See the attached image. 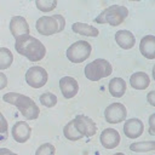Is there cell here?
Segmentation results:
<instances>
[{
    "instance_id": "cell-7",
    "label": "cell",
    "mask_w": 155,
    "mask_h": 155,
    "mask_svg": "<svg viewBox=\"0 0 155 155\" xmlns=\"http://www.w3.org/2000/svg\"><path fill=\"white\" fill-rule=\"evenodd\" d=\"M48 80V74L42 67H30L25 73V81L33 88H40L46 85Z\"/></svg>"
},
{
    "instance_id": "cell-10",
    "label": "cell",
    "mask_w": 155,
    "mask_h": 155,
    "mask_svg": "<svg viewBox=\"0 0 155 155\" xmlns=\"http://www.w3.org/2000/svg\"><path fill=\"white\" fill-rule=\"evenodd\" d=\"M10 31L13 38H19L23 35H28L30 31L29 24L27 19L22 16H13L10 19Z\"/></svg>"
},
{
    "instance_id": "cell-28",
    "label": "cell",
    "mask_w": 155,
    "mask_h": 155,
    "mask_svg": "<svg viewBox=\"0 0 155 155\" xmlns=\"http://www.w3.org/2000/svg\"><path fill=\"white\" fill-rule=\"evenodd\" d=\"M147 101L151 107H155V91H150L147 96Z\"/></svg>"
},
{
    "instance_id": "cell-25",
    "label": "cell",
    "mask_w": 155,
    "mask_h": 155,
    "mask_svg": "<svg viewBox=\"0 0 155 155\" xmlns=\"http://www.w3.org/2000/svg\"><path fill=\"white\" fill-rule=\"evenodd\" d=\"M54 151L56 149L51 143H44L36 149L35 155H54Z\"/></svg>"
},
{
    "instance_id": "cell-12",
    "label": "cell",
    "mask_w": 155,
    "mask_h": 155,
    "mask_svg": "<svg viewBox=\"0 0 155 155\" xmlns=\"http://www.w3.org/2000/svg\"><path fill=\"white\" fill-rule=\"evenodd\" d=\"M59 88L67 99H70L75 97L79 92V84L78 81L71 76H63L59 79Z\"/></svg>"
},
{
    "instance_id": "cell-9",
    "label": "cell",
    "mask_w": 155,
    "mask_h": 155,
    "mask_svg": "<svg viewBox=\"0 0 155 155\" xmlns=\"http://www.w3.org/2000/svg\"><path fill=\"white\" fill-rule=\"evenodd\" d=\"M127 110L122 103H111L104 110V117L109 124H119L126 120Z\"/></svg>"
},
{
    "instance_id": "cell-27",
    "label": "cell",
    "mask_w": 155,
    "mask_h": 155,
    "mask_svg": "<svg viewBox=\"0 0 155 155\" xmlns=\"http://www.w3.org/2000/svg\"><path fill=\"white\" fill-rule=\"evenodd\" d=\"M7 86V76L0 71V91L4 90Z\"/></svg>"
},
{
    "instance_id": "cell-16",
    "label": "cell",
    "mask_w": 155,
    "mask_h": 155,
    "mask_svg": "<svg viewBox=\"0 0 155 155\" xmlns=\"http://www.w3.org/2000/svg\"><path fill=\"white\" fill-rule=\"evenodd\" d=\"M115 40L116 44L124 50H130L136 44L134 35L130 30H117L115 34Z\"/></svg>"
},
{
    "instance_id": "cell-22",
    "label": "cell",
    "mask_w": 155,
    "mask_h": 155,
    "mask_svg": "<svg viewBox=\"0 0 155 155\" xmlns=\"http://www.w3.org/2000/svg\"><path fill=\"white\" fill-rule=\"evenodd\" d=\"M63 133H64V137L67 138V139H69V140H79V139H81L82 138V136L78 132V130L75 128V126H74V122H73V120H70L65 126H64V128H63Z\"/></svg>"
},
{
    "instance_id": "cell-3",
    "label": "cell",
    "mask_w": 155,
    "mask_h": 155,
    "mask_svg": "<svg viewBox=\"0 0 155 155\" xmlns=\"http://www.w3.org/2000/svg\"><path fill=\"white\" fill-rule=\"evenodd\" d=\"M128 16V10L125 6L121 5H111L109 7H107L103 12H101L96 18L94 22L99 23V24H110L113 27L120 25L126 17Z\"/></svg>"
},
{
    "instance_id": "cell-26",
    "label": "cell",
    "mask_w": 155,
    "mask_h": 155,
    "mask_svg": "<svg viewBox=\"0 0 155 155\" xmlns=\"http://www.w3.org/2000/svg\"><path fill=\"white\" fill-rule=\"evenodd\" d=\"M0 133H8V124L1 111H0Z\"/></svg>"
},
{
    "instance_id": "cell-29",
    "label": "cell",
    "mask_w": 155,
    "mask_h": 155,
    "mask_svg": "<svg viewBox=\"0 0 155 155\" xmlns=\"http://www.w3.org/2000/svg\"><path fill=\"white\" fill-rule=\"evenodd\" d=\"M154 119H155V114H151L150 115V117H149V133L151 134V136H154L155 134V131H154Z\"/></svg>"
},
{
    "instance_id": "cell-14",
    "label": "cell",
    "mask_w": 155,
    "mask_h": 155,
    "mask_svg": "<svg viewBox=\"0 0 155 155\" xmlns=\"http://www.w3.org/2000/svg\"><path fill=\"white\" fill-rule=\"evenodd\" d=\"M124 132L131 139L138 138L144 132V125L139 119H128L124 125Z\"/></svg>"
},
{
    "instance_id": "cell-32",
    "label": "cell",
    "mask_w": 155,
    "mask_h": 155,
    "mask_svg": "<svg viewBox=\"0 0 155 155\" xmlns=\"http://www.w3.org/2000/svg\"><path fill=\"white\" fill-rule=\"evenodd\" d=\"M114 155H125L124 153H116V154H114Z\"/></svg>"
},
{
    "instance_id": "cell-5",
    "label": "cell",
    "mask_w": 155,
    "mask_h": 155,
    "mask_svg": "<svg viewBox=\"0 0 155 155\" xmlns=\"http://www.w3.org/2000/svg\"><path fill=\"white\" fill-rule=\"evenodd\" d=\"M113 73L111 64L103 58H97L85 67V76L91 81H98Z\"/></svg>"
},
{
    "instance_id": "cell-31",
    "label": "cell",
    "mask_w": 155,
    "mask_h": 155,
    "mask_svg": "<svg viewBox=\"0 0 155 155\" xmlns=\"http://www.w3.org/2000/svg\"><path fill=\"white\" fill-rule=\"evenodd\" d=\"M8 137V133H0V143L1 142H5Z\"/></svg>"
},
{
    "instance_id": "cell-19",
    "label": "cell",
    "mask_w": 155,
    "mask_h": 155,
    "mask_svg": "<svg viewBox=\"0 0 155 155\" xmlns=\"http://www.w3.org/2000/svg\"><path fill=\"white\" fill-rule=\"evenodd\" d=\"M71 29L75 34H80L84 36H92L96 38L99 34V30L97 28H94L93 25L86 24V23H81V22H76L71 25Z\"/></svg>"
},
{
    "instance_id": "cell-8",
    "label": "cell",
    "mask_w": 155,
    "mask_h": 155,
    "mask_svg": "<svg viewBox=\"0 0 155 155\" xmlns=\"http://www.w3.org/2000/svg\"><path fill=\"white\" fill-rule=\"evenodd\" d=\"M74 126L78 130V132L84 137H92L96 134L97 132V125L94 124V121L86 116V115H78L73 119Z\"/></svg>"
},
{
    "instance_id": "cell-30",
    "label": "cell",
    "mask_w": 155,
    "mask_h": 155,
    "mask_svg": "<svg viewBox=\"0 0 155 155\" xmlns=\"http://www.w3.org/2000/svg\"><path fill=\"white\" fill-rule=\"evenodd\" d=\"M0 155H15V153H12L7 148H0Z\"/></svg>"
},
{
    "instance_id": "cell-18",
    "label": "cell",
    "mask_w": 155,
    "mask_h": 155,
    "mask_svg": "<svg viewBox=\"0 0 155 155\" xmlns=\"http://www.w3.org/2000/svg\"><path fill=\"white\" fill-rule=\"evenodd\" d=\"M108 88H109V93L113 97L120 98V97H122L126 93L127 85H126V81L124 79H121V78H113L109 81Z\"/></svg>"
},
{
    "instance_id": "cell-17",
    "label": "cell",
    "mask_w": 155,
    "mask_h": 155,
    "mask_svg": "<svg viewBox=\"0 0 155 155\" xmlns=\"http://www.w3.org/2000/svg\"><path fill=\"white\" fill-rule=\"evenodd\" d=\"M130 84L134 90H145L150 85V76L144 71L133 73L130 78Z\"/></svg>"
},
{
    "instance_id": "cell-15",
    "label": "cell",
    "mask_w": 155,
    "mask_h": 155,
    "mask_svg": "<svg viewBox=\"0 0 155 155\" xmlns=\"http://www.w3.org/2000/svg\"><path fill=\"white\" fill-rule=\"evenodd\" d=\"M139 51L143 57L148 59L155 58V36L154 35H145L142 38L139 42Z\"/></svg>"
},
{
    "instance_id": "cell-23",
    "label": "cell",
    "mask_w": 155,
    "mask_h": 155,
    "mask_svg": "<svg viewBox=\"0 0 155 155\" xmlns=\"http://www.w3.org/2000/svg\"><path fill=\"white\" fill-rule=\"evenodd\" d=\"M39 99H40V103L46 108H53L57 104V97H56V94H53L51 92L42 93Z\"/></svg>"
},
{
    "instance_id": "cell-13",
    "label": "cell",
    "mask_w": 155,
    "mask_h": 155,
    "mask_svg": "<svg viewBox=\"0 0 155 155\" xmlns=\"http://www.w3.org/2000/svg\"><path fill=\"white\" fill-rule=\"evenodd\" d=\"M11 134L17 143H25L31 134V127L25 121H17L11 130Z\"/></svg>"
},
{
    "instance_id": "cell-11",
    "label": "cell",
    "mask_w": 155,
    "mask_h": 155,
    "mask_svg": "<svg viewBox=\"0 0 155 155\" xmlns=\"http://www.w3.org/2000/svg\"><path fill=\"white\" fill-rule=\"evenodd\" d=\"M99 140H101V144L105 149H114L120 144L121 137H120V133L115 128L109 127V128H105L102 131Z\"/></svg>"
},
{
    "instance_id": "cell-6",
    "label": "cell",
    "mask_w": 155,
    "mask_h": 155,
    "mask_svg": "<svg viewBox=\"0 0 155 155\" xmlns=\"http://www.w3.org/2000/svg\"><path fill=\"white\" fill-rule=\"evenodd\" d=\"M91 51H92V46L90 42L85 40H79L68 47L67 58L71 63H82L90 57Z\"/></svg>"
},
{
    "instance_id": "cell-20",
    "label": "cell",
    "mask_w": 155,
    "mask_h": 155,
    "mask_svg": "<svg viewBox=\"0 0 155 155\" xmlns=\"http://www.w3.org/2000/svg\"><path fill=\"white\" fill-rule=\"evenodd\" d=\"M155 149V142L154 140H144V142H136L130 145V150L134 153H147L153 151Z\"/></svg>"
},
{
    "instance_id": "cell-2",
    "label": "cell",
    "mask_w": 155,
    "mask_h": 155,
    "mask_svg": "<svg viewBox=\"0 0 155 155\" xmlns=\"http://www.w3.org/2000/svg\"><path fill=\"white\" fill-rule=\"evenodd\" d=\"M2 101L15 105L19 110V113L28 120H35L39 117V114H40L39 107L35 104V102L30 97L25 94L17 93V92H7L2 96Z\"/></svg>"
},
{
    "instance_id": "cell-33",
    "label": "cell",
    "mask_w": 155,
    "mask_h": 155,
    "mask_svg": "<svg viewBox=\"0 0 155 155\" xmlns=\"http://www.w3.org/2000/svg\"><path fill=\"white\" fill-rule=\"evenodd\" d=\"M15 155H18V154H15Z\"/></svg>"
},
{
    "instance_id": "cell-24",
    "label": "cell",
    "mask_w": 155,
    "mask_h": 155,
    "mask_svg": "<svg viewBox=\"0 0 155 155\" xmlns=\"http://www.w3.org/2000/svg\"><path fill=\"white\" fill-rule=\"evenodd\" d=\"M36 7L42 12H50L56 8L57 1L56 0H36L35 1Z\"/></svg>"
},
{
    "instance_id": "cell-21",
    "label": "cell",
    "mask_w": 155,
    "mask_h": 155,
    "mask_svg": "<svg viewBox=\"0 0 155 155\" xmlns=\"http://www.w3.org/2000/svg\"><path fill=\"white\" fill-rule=\"evenodd\" d=\"M13 62V54L7 47H0V70L7 69Z\"/></svg>"
},
{
    "instance_id": "cell-4",
    "label": "cell",
    "mask_w": 155,
    "mask_h": 155,
    "mask_svg": "<svg viewBox=\"0 0 155 155\" xmlns=\"http://www.w3.org/2000/svg\"><path fill=\"white\" fill-rule=\"evenodd\" d=\"M35 25L39 34L48 36L56 33H61L65 27V19L62 15L42 16L36 21Z\"/></svg>"
},
{
    "instance_id": "cell-1",
    "label": "cell",
    "mask_w": 155,
    "mask_h": 155,
    "mask_svg": "<svg viewBox=\"0 0 155 155\" xmlns=\"http://www.w3.org/2000/svg\"><path fill=\"white\" fill-rule=\"evenodd\" d=\"M15 48L21 56H24L31 62L41 61L46 54V47L44 46V44L30 34L17 38Z\"/></svg>"
}]
</instances>
